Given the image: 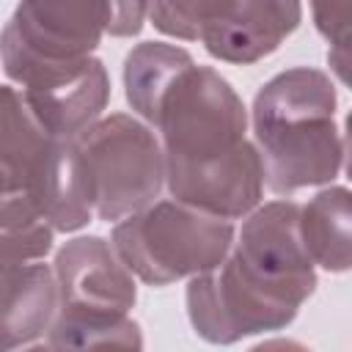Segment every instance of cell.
Here are the masks:
<instances>
[{"instance_id": "2", "label": "cell", "mask_w": 352, "mask_h": 352, "mask_svg": "<svg viewBox=\"0 0 352 352\" xmlns=\"http://www.w3.org/2000/svg\"><path fill=\"white\" fill-rule=\"evenodd\" d=\"M314 267L300 206L286 198L270 201L245 217L223 264L190 278V324L209 344L283 330L316 289Z\"/></svg>"}, {"instance_id": "13", "label": "cell", "mask_w": 352, "mask_h": 352, "mask_svg": "<svg viewBox=\"0 0 352 352\" xmlns=\"http://www.w3.org/2000/svg\"><path fill=\"white\" fill-rule=\"evenodd\" d=\"M0 226H3V267L38 261L52 250L55 228L28 201L16 195H3Z\"/></svg>"}, {"instance_id": "14", "label": "cell", "mask_w": 352, "mask_h": 352, "mask_svg": "<svg viewBox=\"0 0 352 352\" xmlns=\"http://www.w3.org/2000/svg\"><path fill=\"white\" fill-rule=\"evenodd\" d=\"M311 14L327 41L330 72L352 88V0H311Z\"/></svg>"}, {"instance_id": "3", "label": "cell", "mask_w": 352, "mask_h": 352, "mask_svg": "<svg viewBox=\"0 0 352 352\" xmlns=\"http://www.w3.org/2000/svg\"><path fill=\"white\" fill-rule=\"evenodd\" d=\"M336 85L311 66H294L267 80L253 99V143L264 184L275 195L330 184L344 160L336 129Z\"/></svg>"}, {"instance_id": "11", "label": "cell", "mask_w": 352, "mask_h": 352, "mask_svg": "<svg viewBox=\"0 0 352 352\" xmlns=\"http://www.w3.org/2000/svg\"><path fill=\"white\" fill-rule=\"evenodd\" d=\"M60 308V289L55 267L41 261L3 267V316L0 344L3 352L33 346L47 338Z\"/></svg>"}, {"instance_id": "5", "label": "cell", "mask_w": 352, "mask_h": 352, "mask_svg": "<svg viewBox=\"0 0 352 352\" xmlns=\"http://www.w3.org/2000/svg\"><path fill=\"white\" fill-rule=\"evenodd\" d=\"M3 195L28 201L55 231H80L94 206L74 140L50 135L22 91L3 85Z\"/></svg>"}, {"instance_id": "12", "label": "cell", "mask_w": 352, "mask_h": 352, "mask_svg": "<svg viewBox=\"0 0 352 352\" xmlns=\"http://www.w3.org/2000/svg\"><path fill=\"white\" fill-rule=\"evenodd\" d=\"M300 231L316 267L327 272L352 270V190H319L300 206Z\"/></svg>"}, {"instance_id": "10", "label": "cell", "mask_w": 352, "mask_h": 352, "mask_svg": "<svg viewBox=\"0 0 352 352\" xmlns=\"http://www.w3.org/2000/svg\"><path fill=\"white\" fill-rule=\"evenodd\" d=\"M300 19V0H206L198 41L212 58L248 66L272 55Z\"/></svg>"}, {"instance_id": "15", "label": "cell", "mask_w": 352, "mask_h": 352, "mask_svg": "<svg viewBox=\"0 0 352 352\" xmlns=\"http://www.w3.org/2000/svg\"><path fill=\"white\" fill-rule=\"evenodd\" d=\"M151 8V0H113V28L110 36L129 38L143 30L146 14Z\"/></svg>"}, {"instance_id": "8", "label": "cell", "mask_w": 352, "mask_h": 352, "mask_svg": "<svg viewBox=\"0 0 352 352\" xmlns=\"http://www.w3.org/2000/svg\"><path fill=\"white\" fill-rule=\"evenodd\" d=\"M6 77L22 85V96L41 126L63 140H77L102 118L110 102V77L99 58L77 60H3Z\"/></svg>"}, {"instance_id": "7", "label": "cell", "mask_w": 352, "mask_h": 352, "mask_svg": "<svg viewBox=\"0 0 352 352\" xmlns=\"http://www.w3.org/2000/svg\"><path fill=\"white\" fill-rule=\"evenodd\" d=\"M94 214L118 223L151 206L165 187V151L151 124L110 113L77 140Z\"/></svg>"}, {"instance_id": "1", "label": "cell", "mask_w": 352, "mask_h": 352, "mask_svg": "<svg viewBox=\"0 0 352 352\" xmlns=\"http://www.w3.org/2000/svg\"><path fill=\"white\" fill-rule=\"evenodd\" d=\"M146 124L160 135L170 198L226 220L258 206L264 165L245 138L248 110L214 69L190 55L160 88Z\"/></svg>"}, {"instance_id": "9", "label": "cell", "mask_w": 352, "mask_h": 352, "mask_svg": "<svg viewBox=\"0 0 352 352\" xmlns=\"http://www.w3.org/2000/svg\"><path fill=\"white\" fill-rule=\"evenodd\" d=\"M113 28V0H19L3 28V60H77Z\"/></svg>"}, {"instance_id": "6", "label": "cell", "mask_w": 352, "mask_h": 352, "mask_svg": "<svg viewBox=\"0 0 352 352\" xmlns=\"http://www.w3.org/2000/svg\"><path fill=\"white\" fill-rule=\"evenodd\" d=\"M234 239L231 220L168 198L118 220L110 242L132 275L148 286H168L223 264Z\"/></svg>"}, {"instance_id": "4", "label": "cell", "mask_w": 352, "mask_h": 352, "mask_svg": "<svg viewBox=\"0 0 352 352\" xmlns=\"http://www.w3.org/2000/svg\"><path fill=\"white\" fill-rule=\"evenodd\" d=\"M52 267L60 289V308L41 346H143L140 327L129 319L138 300L132 270L121 261L113 242L102 236H77L58 250Z\"/></svg>"}, {"instance_id": "16", "label": "cell", "mask_w": 352, "mask_h": 352, "mask_svg": "<svg viewBox=\"0 0 352 352\" xmlns=\"http://www.w3.org/2000/svg\"><path fill=\"white\" fill-rule=\"evenodd\" d=\"M344 168H346V176L352 179V110L346 116V124H344Z\"/></svg>"}]
</instances>
